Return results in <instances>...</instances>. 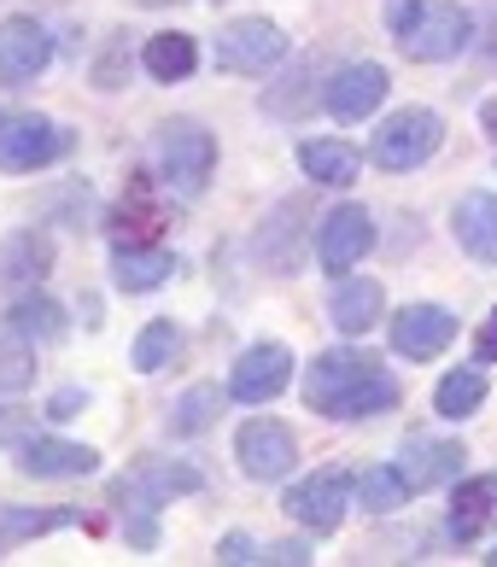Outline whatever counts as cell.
Wrapping results in <instances>:
<instances>
[{
  "label": "cell",
  "instance_id": "obj_1",
  "mask_svg": "<svg viewBox=\"0 0 497 567\" xmlns=\"http://www.w3.org/2000/svg\"><path fill=\"white\" fill-rule=\"evenodd\" d=\"M304 404L334 422H363L398 404V381L363 351H322L304 374Z\"/></svg>",
  "mask_w": 497,
  "mask_h": 567
},
{
  "label": "cell",
  "instance_id": "obj_2",
  "mask_svg": "<svg viewBox=\"0 0 497 567\" xmlns=\"http://www.w3.org/2000/svg\"><path fill=\"white\" fill-rule=\"evenodd\" d=\"M386 24L398 35V48L422 65H439V59H457L474 35L468 7H451V0H392Z\"/></svg>",
  "mask_w": 497,
  "mask_h": 567
},
{
  "label": "cell",
  "instance_id": "obj_3",
  "mask_svg": "<svg viewBox=\"0 0 497 567\" xmlns=\"http://www.w3.org/2000/svg\"><path fill=\"white\" fill-rule=\"evenodd\" d=\"M153 158H158V176L170 194L182 199H194L205 182H211V164H217V141L199 130L194 117H176V123H164L158 141H153Z\"/></svg>",
  "mask_w": 497,
  "mask_h": 567
},
{
  "label": "cell",
  "instance_id": "obj_4",
  "mask_svg": "<svg viewBox=\"0 0 497 567\" xmlns=\"http://www.w3.org/2000/svg\"><path fill=\"white\" fill-rule=\"evenodd\" d=\"M71 153V130L41 112H0V171L30 176Z\"/></svg>",
  "mask_w": 497,
  "mask_h": 567
},
{
  "label": "cell",
  "instance_id": "obj_5",
  "mask_svg": "<svg viewBox=\"0 0 497 567\" xmlns=\"http://www.w3.org/2000/svg\"><path fill=\"white\" fill-rule=\"evenodd\" d=\"M439 141H445L439 112L404 106V112H392L381 130H375V141H369V158H375L381 171H416V164H427L433 153H439Z\"/></svg>",
  "mask_w": 497,
  "mask_h": 567
},
{
  "label": "cell",
  "instance_id": "obj_6",
  "mask_svg": "<svg viewBox=\"0 0 497 567\" xmlns=\"http://www.w3.org/2000/svg\"><path fill=\"white\" fill-rule=\"evenodd\" d=\"M351 497H358V474H345V468H322V474H310L299 480L293 492H287L281 509L299 520L304 533H334L345 509H351Z\"/></svg>",
  "mask_w": 497,
  "mask_h": 567
},
{
  "label": "cell",
  "instance_id": "obj_7",
  "mask_svg": "<svg viewBox=\"0 0 497 567\" xmlns=\"http://www.w3.org/2000/svg\"><path fill=\"white\" fill-rule=\"evenodd\" d=\"M287 59V35L269 18H235L217 35V65L235 76H269Z\"/></svg>",
  "mask_w": 497,
  "mask_h": 567
},
{
  "label": "cell",
  "instance_id": "obj_8",
  "mask_svg": "<svg viewBox=\"0 0 497 567\" xmlns=\"http://www.w3.org/2000/svg\"><path fill=\"white\" fill-rule=\"evenodd\" d=\"M182 492H199V468H188V462H158V456H141L135 468L112 486V497L141 509V515H153L158 503H170Z\"/></svg>",
  "mask_w": 497,
  "mask_h": 567
},
{
  "label": "cell",
  "instance_id": "obj_9",
  "mask_svg": "<svg viewBox=\"0 0 497 567\" xmlns=\"http://www.w3.org/2000/svg\"><path fill=\"white\" fill-rule=\"evenodd\" d=\"M369 246H375V223H369L363 205H340V212H328L322 228H317V258H322L328 276L358 269Z\"/></svg>",
  "mask_w": 497,
  "mask_h": 567
},
{
  "label": "cell",
  "instance_id": "obj_10",
  "mask_svg": "<svg viewBox=\"0 0 497 567\" xmlns=\"http://www.w3.org/2000/svg\"><path fill=\"white\" fill-rule=\"evenodd\" d=\"M48 59H53V41L35 18H7V24H0V89L35 82L48 71Z\"/></svg>",
  "mask_w": 497,
  "mask_h": 567
},
{
  "label": "cell",
  "instance_id": "obj_11",
  "mask_svg": "<svg viewBox=\"0 0 497 567\" xmlns=\"http://www.w3.org/2000/svg\"><path fill=\"white\" fill-rule=\"evenodd\" d=\"M287 381H293V351L287 346H252L235 363L229 374V398H240V404H269L276 392H287Z\"/></svg>",
  "mask_w": 497,
  "mask_h": 567
},
{
  "label": "cell",
  "instance_id": "obj_12",
  "mask_svg": "<svg viewBox=\"0 0 497 567\" xmlns=\"http://www.w3.org/2000/svg\"><path fill=\"white\" fill-rule=\"evenodd\" d=\"M235 456H240V468L252 480H281L299 462V439H293V427H281V422H246L240 439H235Z\"/></svg>",
  "mask_w": 497,
  "mask_h": 567
},
{
  "label": "cell",
  "instance_id": "obj_13",
  "mask_svg": "<svg viewBox=\"0 0 497 567\" xmlns=\"http://www.w3.org/2000/svg\"><path fill=\"white\" fill-rule=\"evenodd\" d=\"M451 333H457V317L439 305H404L398 317H392V351L410 357V363H427V357H439L451 346Z\"/></svg>",
  "mask_w": 497,
  "mask_h": 567
},
{
  "label": "cell",
  "instance_id": "obj_14",
  "mask_svg": "<svg viewBox=\"0 0 497 567\" xmlns=\"http://www.w3.org/2000/svg\"><path fill=\"white\" fill-rule=\"evenodd\" d=\"M457 468H463V445H457V439L410 433V439H404V451H398V474H404L410 497L427 492V486H445V480H457Z\"/></svg>",
  "mask_w": 497,
  "mask_h": 567
},
{
  "label": "cell",
  "instance_id": "obj_15",
  "mask_svg": "<svg viewBox=\"0 0 497 567\" xmlns=\"http://www.w3.org/2000/svg\"><path fill=\"white\" fill-rule=\"evenodd\" d=\"M322 100H328V112H334L340 123H363L386 100V71L369 65V59H363V65H345V71L328 76V94Z\"/></svg>",
  "mask_w": 497,
  "mask_h": 567
},
{
  "label": "cell",
  "instance_id": "obj_16",
  "mask_svg": "<svg viewBox=\"0 0 497 567\" xmlns=\"http://www.w3.org/2000/svg\"><path fill=\"white\" fill-rule=\"evenodd\" d=\"M18 468H24L30 480H82L100 468V456L89 445H71V439H24L18 445Z\"/></svg>",
  "mask_w": 497,
  "mask_h": 567
},
{
  "label": "cell",
  "instance_id": "obj_17",
  "mask_svg": "<svg viewBox=\"0 0 497 567\" xmlns=\"http://www.w3.org/2000/svg\"><path fill=\"white\" fill-rule=\"evenodd\" d=\"M164 223H170V212H164V199L153 194L147 176L130 182V194H123V205L112 212V235L117 246H153L164 235Z\"/></svg>",
  "mask_w": 497,
  "mask_h": 567
},
{
  "label": "cell",
  "instance_id": "obj_18",
  "mask_svg": "<svg viewBox=\"0 0 497 567\" xmlns=\"http://www.w3.org/2000/svg\"><path fill=\"white\" fill-rule=\"evenodd\" d=\"M48 269H53V240L41 228H18V235L0 240V292L35 287Z\"/></svg>",
  "mask_w": 497,
  "mask_h": 567
},
{
  "label": "cell",
  "instance_id": "obj_19",
  "mask_svg": "<svg viewBox=\"0 0 497 567\" xmlns=\"http://www.w3.org/2000/svg\"><path fill=\"white\" fill-rule=\"evenodd\" d=\"M451 228H457V240H463L468 258L497 264V194H486V187L463 194L457 212H451Z\"/></svg>",
  "mask_w": 497,
  "mask_h": 567
},
{
  "label": "cell",
  "instance_id": "obj_20",
  "mask_svg": "<svg viewBox=\"0 0 497 567\" xmlns=\"http://www.w3.org/2000/svg\"><path fill=\"white\" fill-rule=\"evenodd\" d=\"M381 305H386V292L381 281H369V276H351L334 287V299H328V317H334L340 333H369L381 322Z\"/></svg>",
  "mask_w": 497,
  "mask_h": 567
},
{
  "label": "cell",
  "instance_id": "obj_21",
  "mask_svg": "<svg viewBox=\"0 0 497 567\" xmlns=\"http://www.w3.org/2000/svg\"><path fill=\"white\" fill-rule=\"evenodd\" d=\"M497 509V474H480V480H463L457 492H451V515H445V527L457 544L468 538H480L486 533V520Z\"/></svg>",
  "mask_w": 497,
  "mask_h": 567
},
{
  "label": "cell",
  "instance_id": "obj_22",
  "mask_svg": "<svg viewBox=\"0 0 497 567\" xmlns=\"http://www.w3.org/2000/svg\"><path fill=\"white\" fill-rule=\"evenodd\" d=\"M176 276V264H170V251H158V246H117L112 251V281L123 292H153Z\"/></svg>",
  "mask_w": 497,
  "mask_h": 567
},
{
  "label": "cell",
  "instance_id": "obj_23",
  "mask_svg": "<svg viewBox=\"0 0 497 567\" xmlns=\"http://www.w3.org/2000/svg\"><path fill=\"white\" fill-rule=\"evenodd\" d=\"M7 328L30 346H59L65 340V310H59L48 292H24V299H12V310H7Z\"/></svg>",
  "mask_w": 497,
  "mask_h": 567
},
{
  "label": "cell",
  "instance_id": "obj_24",
  "mask_svg": "<svg viewBox=\"0 0 497 567\" xmlns=\"http://www.w3.org/2000/svg\"><path fill=\"white\" fill-rule=\"evenodd\" d=\"M76 509H65V503H53V509H18V503H0V556L18 550V544H30L41 533H59L71 527Z\"/></svg>",
  "mask_w": 497,
  "mask_h": 567
},
{
  "label": "cell",
  "instance_id": "obj_25",
  "mask_svg": "<svg viewBox=\"0 0 497 567\" xmlns=\"http://www.w3.org/2000/svg\"><path fill=\"white\" fill-rule=\"evenodd\" d=\"M304 217V199H287V205H276V217L263 223V235H258V258L276 269V276H293L299 269V251H293V240H299V223Z\"/></svg>",
  "mask_w": 497,
  "mask_h": 567
},
{
  "label": "cell",
  "instance_id": "obj_26",
  "mask_svg": "<svg viewBox=\"0 0 497 567\" xmlns=\"http://www.w3.org/2000/svg\"><path fill=\"white\" fill-rule=\"evenodd\" d=\"M299 171L317 187H351L358 182V153L345 141H304L299 146Z\"/></svg>",
  "mask_w": 497,
  "mask_h": 567
},
{
  "label": "cell",
  "instance_id": "obj_27",
  "mask_svg": "<svg viewBox=\"0 0 497 567\" xmlns=\"http://www.w3.org/2000/svg\"><path fill=\"white\" fill-rule=\"evenodd\" d=\"M141 65H147V76H158V82H182V76H194V65H199V41L182 35V30H164V35L147 41Z\"/></svg>",
  "mask_w": 497,
  "mask_h": 567
},
{
  "label": "cell",
  "instance_id": "obj_28",
  "mask_svg": "<svg viewBox=\"0 0 497 567\" xmlns=\"http://www.w3.org/2000/svg\"><path fill=\"white\" fill-rule=\"evenodd\" d=\"M486 404V374L480 369H451L439 392H433V410L445 415V422H463V415H474Z\"/></svg>",
  "mask_w": 497,
  "mask_h": 567
},
{
  "label": "cell",
  "instance_id": "obj_29",
  "mask_svg": "<svg viewBox=\"0 0 497 567\" xmlns=\"http://www.w3.org/2000/svg\"><path fill=\"white\" fill-rule=\"evenodd\" d=\"M404 497H410V486H404L398 462H375V468H363V474H358V503H363L369 515L404 509Z\"/></svg>",
  "mask_w": 497,
  "mask_h": 567
},
{
  "label": "cell",
  "instance_id": "obj_30",
  "mask_svg": "<svg viewBox=\"0 0 497 567\" xmlns=\"http://www.w3.org/2000/svg\"><path fill=\"white\" fill-rule=\"evenodd\" d=\"M222 410V386H194V392H182L176 398V410H170V433H205L211 427V415Z\"/></svg>",
  "mask_w": 497,
  "mask_h": 567
},
{
  "label": "cell",
  "instance_id": "obj_31",
  "mask_svg": "<svg viewBox=\"0 0 497 567\" xmlns=\"http://www.w3.org/2000/svg\"><path fill=\"white\" fill-rule=\"evenodd\" d=\"M176 351H182L176 322H147V328L135 333V351H130V357H135V369H141V374H158Z\"/></svg>",
  "mask_w": 497,
  "mask_h": 567
},
{
  "label": "cell",
  "instance_id": "obj_32",
  "mask_svg": "<svg viewBox=\"0 0 497 567\" xmlns=\"http://www.w3.org/2000/svg\"><path fill=\"white\" fill-rule=\"evenodd\" d=\"M30 374H35V346H30V340H18V333L0 322V392L30 386Z\"/></svg>",
  "mask_w": 497,
  "mask_h": 567
},
{
  "label": "cell",
  "instance_id": "obj_33",
  "mask_svg": "<svg viewBox=\"0 0 497 567\" xmlns=\"http://www.w3.org/2000/svg\"><path fill=\"white\" fill-rule=\"evenodd\" d=\"M30 433V410H0V445H24Z\"/></svg>",
  "mask_w": 497,
  "mask_h": 567
},
{
  "label": "cell",
  "instance_id": "obj_34",
  "mask_svg": "<svg viewBox=\"0 0 497 567\" xmlns=\"http://www.w3.org/2000/svg\"><path fill=\"white\" fill-rule=\"evenodd\" d=\"M222 561H263V550L246 533H229V538H222Z\"/></svg>",
  "mask_w": 497,
  "mask_h": 567
},
{
  "label": "cell",
  "instance_id": "obj_35",
  "mask_svg": "<svg viewBox=\"0 0 497 567\" xmlns=\"http://www.w3.org/2000/svg\"><path fill=\"white\" fill-rule=\"evenodd\" d=\"M474 357H480V363H497V310L480 322V333H474Z\"/></svg>",
  "mask_w": 497,
  "mask_h": 567
},
{
  "label": "cell",
  "instance_id": "obj_36",
  "mask_svg": "<svg viewBox=\"0 0 497 567\" xmlns=\"http://www.w3.org/2000/svg\"><path fill=\"white\" fill-rule=\"evenodd\" d=\"M263 561H281V567H299V561H310V550H304V544H293V538H287V544H269V550H263Z\"/></svg>",
  "mask_w": 497,
  "mask_h": 567
},
{
  "label": "cell",
  "instance_id": "obj_37",
  "mask_svg": "<svg viewBox=\"0 0 497 567\" xmlns=\"http://www.w3.org/2000/svg\"><path fill=\"white\" fill-rule=\"evenodd\" d=\"M76 404H89V392H76V386H71V392H59V398H53V415L65 422V415H71Z\"/></svg>",
  "mask_w": 497,
  "mask_h": 567
},
{
  "label": "cell",
  "instance_id": "obj_38",
  "mask_svg": "<svg viewBox=\"0 0 497 567\" xmlns=\"http://www.w3.org/2000/svg\"><path fill=\"white\" fill-rule=\"evenodd\" d=\"M480 117H486V130L497 135V100H486V106H480Z\"/></svg>",
  "mask_w": 497,
  "mask_h": 567
},
{
  "label": "cell",
  "instance_id": "obj_39",
  "mask_svg": "<svg viewBox=\"0 0 497 567\" xmlns=\"http://www.w3.org/2000/svg\"><path fill=\"white\" fill-rule=\"evenodd\" d=\"M141 7H170V0H141Z\"/></svg>",
  "mask_w": 497,
  "mask_h": 567
},
{
  "label": "cell",
  "instance_id": "obj_40",
  "mask_svg": "<svg viewBox=\"0 0 497 567\" xmlns=\"http://www.w3.org/2000/svg\"><path fill=\"white\" fill-rule=\"evenodd\" d=\"M486 561H491V567H497V550H491V556H486Z\"/></svg>",
  "mask_w": 497,
  "mask_h": 567
}]
</instances>
